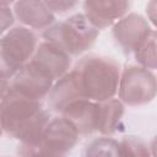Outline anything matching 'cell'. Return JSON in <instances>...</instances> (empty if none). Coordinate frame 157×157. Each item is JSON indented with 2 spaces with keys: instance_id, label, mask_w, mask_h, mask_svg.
<instances>
[{
  "instance_id": "cell-21",
  "label": "cell",
  "mask_w": 157,
  "mask_h": 157,
  "mask_svg": "<svg viewBox=\"0 0 157 157\" xmlns=\"http://www.w3.org/2000/svg\"><path fill=\"white\" fill-rule=\"evenodd\" d=\"M7 88H9V80H6V78L0 76V101L4 97V94L6 93Z\"/></svg>"
},
{
  "instance_id": "cell-3",
  "label": "cell",
  "mask_w": 157,
  "mask_h": 157,
  "mask_svg": "<svg viewBox=\"0 0 157 157\" xmlns=\"http://www.w3.org/2000/svg\"><path fill=\"white\" fill-rule=\"evenodd\" d=\"M99 31L94 28L83 13H75L69 18L53 23L43 32L45 42L63 49L69 55H81L96 42Z\"/></svg>"
},
{
  "instance_id": "cell-1",
  "label": "cell",
  "mask_w": 157,
  "mask_h": 157,
  "mask_svg": "<svg viewBox=\"0 0 157 157\" xmlns=\"http://www.w3.org/2000/svg\"><path fill=\"white\" fill-rule=\"evenodd\" d=\"M49 113L42 107V101L34 99L9 86L0 101V123L2 131L21 142L20 150L38 147Z\"/></svg>"
},
{
  "instance_id": "cell-14",
  "label": "cell",
  "mask_w": 157,
  "mask_h": 157,
  "mask_svg": "<svg viewBox=\"0 0 157 157\" xmlns=\"http://www.w3.org/2000/svg\"><path fill=\"white\" fill-rule=\"evenodd\" d=\"M125 108L118 98H112L104 102H97V129L102 135H112L117 131Z\"/></svg>"
},
{
  "instance_id": "cell-20",
  "label": "cell",
  "mask_w": 157,
  "mask_h": 157,
  "mask_svg": "<svg viewBox=\"0 0 157 157\" xmlns=\"http://www.w3.org/2000/svg\"><path fill=\"white\" fill-rule=\"evenodd\" d=\"M20 155L22 157H61L55 153L48 152L40 147H34V148H29V150H20Z\"/></svg>"
},
{
  "instance_id": "cell-19",
  "label": "cell",
  "mask_w": 157,
  "mask_h": 157,
  "mask_svg": "<svg viewBox=\"0 0 157 157\" xmlns=\"http://www.w3.org/2000/svg\"><path fill=\"white\" fill-rule=\"evenodd\" d=\"M44 2L53 13L54 12H58V13L67 12L69 10L74 9L77 5V1H44Z\"/></svg>"
},
{
  "instance_id": "cell-9",
  "label": "cell",
  "mask_w": 157,
  "mask_h": 157,
  "mask_svg": "<svg viewBox=\"0 0 157 157\" xmlns=\"http://www.w3.org/2000/svg\"><path fill=\"white\" fill-rule=\"evenodd\" d=\"M129 6L130 2L120 0H87L83 2V16L99 31L125 16Z\"/></svg>"
},
{
  "instance_id": "cell-15",
  "label": "cell",
  "mask_w": 157,
  "mask_h": 157,
  "mask_svg": "<svg viewBox=\"0 0 157 157\" xmlns=\"http://www.w3.org/2000/svg\"><path fill=\"white\" fill-rule=\"evenodd\" d=\"M83 157H120L119 144L108 136L94 139L86 146Z\"/></svg>"
},
{
  "instance_id": "cell-13",
  "label": "cell",
  "mask_w": 157,
  "mask_h": 157,
  "mask_svg": "<svg viewBox=\"0 0 157 157\" xmlns=\"http://www.w3.org/2000/svg\"><path fill=\"white\" fill-rule=\"evenodd\" d=\"M61 117L75 126L78 135H90L97 129V102L80 99L65 108Z\"/></svg>"
},
{
  "instance_id": "cell-5",
  "label": "cell",
  "mask_w": 157,
  "mask_h": 157,
  "mask_svg": "<svg viewBox=\"0 0 157 157\" xmlns=\"http://www.w3.org/2000/svg\"><path fill=\"white\" fill-rule=\"evenodd\" d=\"M156 76L153 71L139 65H126L120 74L119 101L128 105H144L156 97Z\"/></svg>"
},
{
  "instance_id": "cell-16",
  "label": "cell",
  "mask_w": 157,
  "mask_h": 157,
  "mask_svg": "<svg viewBox=\"0 0 157 157\" xmlns=\"http://www.w3.org/2000/svg\"><path fill=\"white\" fill-rule=\"evenodd\" d=\"M135 59L139 64V66L147 69V70H155L157 66V59H156V31H153L150 37L136 49L134 53Z\"/></svg>"
},
{
  "instance_id": "cell-6",
  "label": "cell",
  "mask_w": 157,
  "mask_h": 157,
  "mask_svg": "<svg viewBox=\"0 0 157 157\" xmlns=\"http://www.w3.org/2000/svg\"><path fill=\"white\" fill-rule=\"evenodd\" d=\"M155 29L139 13H128L113 25L112 34L125 54H134Z\"/></svg>"
},
{
  "instance_id": "cell-11",
  "label": "cell",
  "mask_w": 157,
  "mask_h": 157,
  "mask_svg": "<svg viewBox=\"0 0 157 157\" xmlns=\"http://www.w3.org/2000/svg\"><path fill=\"white\" fill-rule=\"evenodd\" d=\"M80 99H86V98L81 91V87L78 85L74 70L69 71L63 77L56 80V82L53 83L48 93L49 105L53 110L58 113H63L65 108H67L70 104Z\"/></svg>"
},
{
  "instance_id": "cell-12",
  "label": "cell",
  "mask_w": 157,
  "mask_h": 157,
  "mask_svg": "<svg viewBox=\"0 0 157 157\" xmlns=\"http://www.w3.org/2000/svg\"><path fill=\"white\" fill-rule=\"evenodd\" d=\"M13 12L21 23L36 29H45L55 21L54 13L44 1H16Z\"/></svg>"
},
{
  "instance_id": "cell-17",
  "label": "cell",
  "mask_w": 157,
  "mask_h": 157,
  "mask_svg": "<svg viewBox=\"0 0 157 157\" xmlns=\"http://www.w3.org/2000/svg\"><path fill=\"white\" fill-rule=\"evenodd\" d=\"M119 144L120 157H152L148 145L136 136H126Z\"/></svg>"
},
{
  "instance_id": "cell-4",
  "label": "cell",
  "mask_w": 157,
  "mask_h": 157,
  "mask_svg": "<svg viewBox=\"0 0 157 157\" xmlns=\"http://www.w3.org/2000/svg\"><path fill=\"white\" fill-rule=\"evenodd\" d=\"M37 36L25 26L9 29L0 37V76L12 78L32 58Z\"/></svg>"
},
{
  "instance_id": "cell-22",
  "label": "cell",
  "mask_w": 157,
  "mask_h": 157,
  "mask_svg": "<svg viewBox=\"0 0 157 157\" xmlns=\"http://www.w3.org/2000/svg\"><path fill=\"white\" fill-rule=\"evenodd\" d=\"M2 135V128H1V123H0V136Z\"/></svg>"
},
{
  "instance_id": "cell-10",
  "label": "cell",
  "mask_w": 157,
  "mask_h": 157,
  "mask_svg": "<svg viewBox=\"0 0 157 157\" xmlns=\"http://www.w3.org/2000/svg\"><path fill=\"white\" fill-rule=\"evenodd\" d=\"M54 81L33 66L31 63H27L13 77L11 87L29 96L34 99L42 101L48 96Z\"/></svg>"
},
{
  "instance_id": "cell-2",
  "label": "cell",
  "mask_w": 157,
  "mask_h": 157,
  "mask_svg": "<svg viewBox=\"0 0 157 157\" xmlns=\"http://www.w3.org/2000/svg\"><path fill=\"white\" fill-rule=\"evenodd\" d=\"M86 99L104 102L114 98L120 78L119 65L110 58L87 55L72 69Z\"/></svg>"
},
{
  "instance_id": "cell-8",
  "label": "cell",
  "mask_w": 157,
  "mask_h": 157,
  "mask_svg": "<svg viewBox=\"0 0 157 157\" xmlns=\"http://www.w3.org/2000/svg\"><path fill=\"white\" fill-rule=\"evenodd\" d=\"M28 63L55 81L69 72L71 58L59 47L44 40L37 45Z\"/></svg>"
},
{
  "instance_id": "cell-7",
  "label": "cell",
  "mask_w": 157,
  "mask_h": 157,
  "mask_svg": "<svg viewBox=\"0 0 157 157\" xmlns=\"http://www.w3.org/2000/svg\"><path fill=\"white\" fill-rule=\"evenodd\" d=\"M78 136L77 130L67 119L55 117L48 121L38 147L63 157L75 147Z\"/></svg>"
},
{
  "instance_id": "cell-18",
  "label": "cell",
  "mask_w": 157,
  "mask_h": 157,
  "mask_svg": "<svg viewBox=\"0 0 157 157\" xmlns=\"http://www.w3.org/2000/svg\"><path fill=\"white\" fill-rule=\"evenodd\" d=\"M11 4V1H0V36L9 31L15 21V16L10 9Z\"/></svg>"
}]
</instances>
